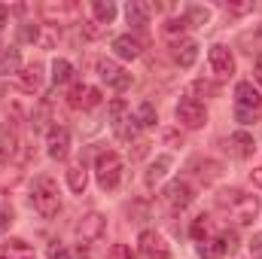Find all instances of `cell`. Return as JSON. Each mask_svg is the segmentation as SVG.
<instances>
[{
    "label": "cell",
    "mask_w": 262,
    "mask_h": 259,
    "mask_svg": "<svg viewBox=\"0 0 262 259\" xmlns=\"http://www.w3.org/2000/svg\"><path fill=\"white\" fill-rule=\"evenodd\" d=\"M216 204L223 210H229V217L238 223V226H250L259 213V198L256 195H244L241 189H223L216 195Z\"/></svg>",
    "instance_id": "6da1fadb"
},
{
    "label": "cell",
    "mask_w": 262,
    "mask_h": 259,
    "mask_svg": "<svg viewBox=\"0 0 262 259\" xmlns=\"http://www.w3.org/2000/svg\"><path fill=\"white\" fill-rule=\"evenodd\" d=\"M31 204H34V210L40 213V217H46V220H52L58 210H61V198H58V183L52 180V177H37L34 180V189H31Z\"/></svg>",
    "instance_id": "7a4b0ae2"
},
{
    "label": "cell",
    "mask_w": 262,
    "mask_h": 259,
    "mask_svg": "<svg viewBox=\"0 0 262 259\" xmlns=\"http://www.w3.org/2000/svg\"><path fill=\"white\" fill-rule=\"evenodd\" d=\"M262 116V95L253 89V82H238L235 85V119L238 122H253Z\"/></svg>",
    "instance_id": "3957f363"
},
{
    "label": "cell",
    "mask_w": 262,
    "mask_h": 259,
    "mask_svg": "<svg viewBox=\"0 0 262 259\" xmlns=\"http://www.w3.org/2000/svg\"><path fill=\"white\" fill-rule=\"evenodd\" d=\"M95 174H98V186L113 192L122 183V159L116 153H101L95 162Z\"/></svg>",
    "instance_id": "277c9868"
},
{
    "label": "cell",
    "mask_w": 262,
    "mask_h": 259,
    "mask_svg": "<svg viewBox=\"0 0 262 259\" xmlns=\"http://www.w3.org/2000/svg\"><path fill=\"white\" fill-rule=\"evenodd\" d=\"M104 229H107V217L98 213V210H89V213L76 223V238H79L82 244H95V241L104 235Z\"/></svg>",
    "instance_id": "5b68a950"
},
{
    "label": "cell",
    "mask_w": 262,
    "mask_h": 259,
    "mask_svg": "<svg viewBox=\"0 0 262 259\" xmlns=\"http://www.w3.org/2000/svg\"><path fill=\"white\" fill-rule=\"evenodd\" d=\"M110 116H113V131H116V137H119V140H134V134H137V119L125 110L122 101H113V104H110Z\"/></svg>",
    "instance_id": "8992f818"
},
{
    "label": "cell",
    "mask_w": 262,
    "mask_h": 259,
    "mask_svg": "<svg viewBox=\"0 0 262 259\" xmlns=\"http://www.w3.org/2000/svg\"><path fill=\"white\" fill-rule=\"evenodd\" d=\"M162 198H165V204H168L171 210H183V207H189V204H192L195 189H192L186 180H171V183L165 186Z\"/></svg>",
    "instance_id": "52a82bcc"
},
{
    "label": "cell",
    "mask_w": 262,
    "mask_h": 259,
    "mask_svg": "<svg viewBox=\"0 0 262 259\" xmlns=\"http://www.w3.org/2000/svg\"><path fill=\"white\" fill-rule=\"evenodd\" d=\"M177 122H180L183 128H201V125L207 122V110H204V104H201V101H189V98H183V101L177 104Z\"/></svg>",
    "instance_id": "ba28073f"
},
{
    "label": "cell",
    "mask_w": 262,
    "mask_h": 259,
    "mask_svg": "<svg viewBox=\"0 0 262 259\" xmlns=\"http://www.w3.org/2000/svg\"><path fill=\"white\" fill-rule=\"evenodd\" d=\"M140 253L146 259H171V247L159 232H140Z\"/></svg>",
    "instance_id": "9c48e42d"
},
{
    "label": "cell",
    "mask_w": 262,
    "mask_h": 259,
    "mask_svg": "<svg viewBox=\"0 0 262 259\" xmlns=\"http://www.w3.org/2000/svg\"><path fill=\"white\" fill-rule=\"evenodd\" d=\"M46 153H49L55 162L67 159V153H70V131L61 128V125L49 128V134H46Z\"/></svg>",
    "instance_id": "30bf717a"
},
{
    "label": "cell",
    "mask_w": 262,
    "mask_h": 259,
    "mask_svg": "<svg viewBox=\"0 0 262 259\" xmlns=\"http://www.w3.org/2000/svg\"><path fill=\"white\" fill-rule=\"evenodd\" d=\"M67 101H70V107H76V110H92V107H98L101 104V92L95 89V85H73V92L67 95Z\"/></svg>",
    "instance_id": "8fae6325"
},
{
    "label": "cell",
    "mask_w": 262,
    "mask_h": 259,
    "mask_svg": "<svg viewBox=\"0 0 262 259\" xmlns=\"http://www.w3.org/2000/svg\"><path fill=\"white\" fill-rule=\"evenodd\" d=\"M98 70H101V79H104L110 89H119V92H122V89L131 85V73H125L116 61H107V58H104V61L98 64Z\"/></svg>",
    "instance_id": "7c38bea8"
},
{
    "label": "cell",
    "mask_w": 262,
    "mask_h": 259,
    "mask_svg": "<svg viewBox=\"0 0 262 259\" xmlns=\"http://www.w3.org/2000/svg\"><path fill=\"white\" fill-rule=\"evenodd\" d=\"M210 67H213V73L220 76V79H226V76H232L235 73V58H232V52L226 49V46H210Z\"/></svg>",
    "instance_id": "4fadbf2b"
},
{
    "label": "cell",
    "mask_w": 262,
    "mask_h": 259,
    "mask_svg": "<svg viewBox=\"0 0 262 259\" xmlns=\"http://www.w3.org/2000/svg\"><path fill=\"white\" fill-rule=\"evenodd\" d=\"M226 149H229L235 159H250L253 149H256V143H253V137H250L247 131H235V134H229Z\"/></svg>",
    "instance_id": "5bb4252c"
},
{
    "label": "cell",
    "mask_w": 262,
    "mask_h": 259,
    "mask_svg": "<svg viewBox=\"0 0 262 259\" xmlns=\"http://www.w3.org/2000/svg\"><path fill=\"white\" fill-rule=\"evenodd\" d=\"M113 52H116L119 58H125V61H134V58H140L143 43H140L137 37H131V34H122V37L113 40Z\"/></svg>",
    "instance_id": "9a60e30c"
},
{
    "label": "cell",
    "mask_w": 262,
    "mask_h": 259,
    "mask_svg": "<svg viewBox=\"0 0 262 259\" xmlns=\"http://www.w3.org/2000/svg\"><path fill=\"white\" fill-rule=\"evenodd\" d=\"M125 18H128V25L134 31L146 28V25H149V6H146L143 0H131L128 6H125Z\"/></svg>",
    "instance_id": "2e32d148"
},
{
    "label": "cell",
    "mask_w": 262,
    "mask_h": 259,
    "mask_svg": "<svg viewBox=\"0 0 262 259\" xmlns=\"http://www.w3.org/2000/svg\"><path fill=\"white\" fill-rule=\"evenodd\" d=\"M0 259H34V247L21 238H9L0 250Z\"/></svg>",
    "instance_id": "e0dca14e"
},
{
    "label": "cell",
    "mask_w": 262,
    "mask_h": 259,
    "mask_svg": "<svg viewBox=\"0 0 262 259\" xmlns=\"http://www.w3.org/2000/svg\"><path fill=\"white\" fill-rule=\"evenodd\" d=\"M198 58V43L195 40H180L174 43V61L180 67H192Z\"/></svg>",
    "instance_id": "ac0fdd59"
},
{
    "label": "cell",
    "mask_w": 262,
    "mask_h": 259,
    "mask_svg": "<svg viewBox=\"0 0 262 259\" xmlns=\"http://www.w3.org/2000/svg\"><path fill=\"white\" fill-rule=\"evenodd\" d=\"M18 82H21V89L25 92H40L43 89V64H28L25 67V73L18 76Z\"/></svg>",
    "instance_id": "d6986e66"
},
{
    "label": "cell",
    "mask_w": 262,
    "mask_h": 259,
    "mask_svg": "<svg viewBox=\"0 0 262 259\" xmlns=\"http://www.w3.org/2000/svg\"><path fill=\"white\" fill-rule=\"evenodd\" d=\"M168 168H171V156H159V159L149 165L146 177H143V180H146V186H156V183H159V180L168 174Z\"/></svg>",
    "instance_id": "ffe728a7"
},
{
    "label": "cell",
    "mask_w": 262,
    "mask_h": 259,
    "mask_svg": "<svg viewBox=\"0 0 262 259\" xmlns=\"http://www.w3.org/2000/svg\"><path fill=\"white\" fill-rule=\"evenodd\" d=\"M67 186L73 189V192H85V186H89V174H85V168L82 165H73V168H67Z\"/></svg>",
    "instance_id": "44dd1931"
},
{
    "label": "cell",
    "mask_w": 262,
    "mask_h": 259,
    "mask_svg": "<svg viewBox=\"0 0 262 259\" xmlns=\"http://www.w3.org/2000/svg\"><path fill=\"white\" fill-rule=\"evenodd\" d=\"M92 12H95V18L101 21V28L116 18V6H113L110 0H95V3H92Z\"/></svg>",
    "instance_id": "7402d4cb"
},
{
    "label": "cell",
    "mask_w": 262,
    "mask_h": 259,
    "mask_svg": "<svg viewBox=\"0 0 262 259\" xmlns=\"http://www.w3.org/2000/svg\"><path fill=\"white\" fill-rule=\"evenodd\" d=\"M70 79H73V64L64 61V58H55V61H52V82H55V85H64Z\"/></svg>",
    "instance_id": "603a6c76"
},
{
    "label": "cell",
    "mask_w": 262,
    "mask_h": 259,
    "mask_svg": "<svg viewBox=\"0 0 262 259\" xmlns=\"http://www.w3.org/2000/svg\"><path fill=\"white\" fill-rule=\"evenodd\" d=\"M18 180H21V171L9 162H0V189H12Z\"/></svg>",
    "instance_id": "cb8c5ba5"
},
{
    "label": "cell",
    "mask_w": 262,
    "mask_h": 259,
    "mask_svg": "<svg viewBox=\"0 0 262 259\" xmlns=\"http://www.w3.org/2000/svg\"><path fill=\"white\" fill-rule=\"evenodd\" d=\"M18 67H21V55H18V49H6V52L0 55V76L15 73Z\"/></svg>",
    "instance_id": "d4e9b609"
},
{
    "label": "cell",
    "mask_w": 262,
    "mask_h": 259,
    "mask_svg": "<svg viewBox=\"0 0 262 259\" xmlns=\"http://www.w3.org/2000/svg\"><path fill=\"white\" fill-rule=\"evenodd\" d=\"M213 92H216V85H213V82L198 79V82H192V85L186 89V98H189V101H198V98H207V95H213Z\"/></svg>",
    "instance_id": "484cf974"
},
{
    "label": "cell",
    "mask_w": 262,
    "mask_h": 259,
    "mask_svg": "<svg viewBox=\"0 0 262 259\" xmlns=\"http://www.w3.org/2000/svg\"><path fill=\"white\" fill-rule=\"evenodd\" d=\"M198 256L201 259H220L223 256V247H220V241H198Z\"/></svg>",
    "instance_id": "4316f807"
},
{
    "label": "cell",
    "mask_w": 262,
    "mask_h": 259,
    "mask_svg": "<svg viewBox=\"0 0 262 259\" xmlns=\"http://www.w3.org/2000/svg\"><path fill=\"white\" fill-rule=\"evenodd\" d=\"M137 125H156V107L149 104V101H143L140 107H137Z\"/></svg>",
    "instance_id": "83f0119b"
},
{
    "label": "cell",
    "mask_w": 262,
    "mask_h": 259,
    "mask_svg": "<svg viewBox=\"0 0 262 259\" xmlns=\"http://www.w3.org/2000/svg\"><path fill=\"white\" fill-rule=\"evenodd\" d=\"M189 232H192V238L204 241V238H207V232H210V217H204V213H201V217H195V220H192V229H189Z\"/></svg>",
    "instance_id": "f1b7e54d"
},
{
    "label": "cell",
    "mask_w": 262,
    "mask_h": 259,
    "mask_svg": "<svg viewBox=\"0 0 262 259\" xmlns=\"http://www.w3.org/2000/svg\"><path fill=\"white\" fill-rule=\"evenodd\" d=\"M216 241H220L223 253H235V250H238V235H235V232H223Z\"/></svg>",
    "instance_id": "f546056e"
},
{
    "label": "cell",
    "mask_w": 262,
    "mask_h": 259,
    "mask_svg": "<svg viewBox=\"0 0 262 259\" xmlns=\"http://www.w3.org/2000/svg\"><path fill=\"white\" fill-rule=\"evenodd\" d=\"M207 18H210V12H207V9H201V6H189V12H186L189 28H192V25H204Z\"/></svg>",
    "instance_id": "4dcf8cb0"
},
{
    "label": "cell",
    "mask_w": 262,
    "mask_h": 259,
    "mask_svg": "<svg viewBox=\"0 0 262 259\" xmlns=\"http://www.w3.org/2000/svg\"><path fill=\"white\" fill-rule=\"evenodd\" d=\"M46 256H49V259H70V253H67V247H64V244L52 241V244H49V250H46Z\"/></svg>",
    "instance_id": "1f68e13d"
},
{
    "label": "cell",
    "mask_w": 262,
    "mask_h": 259,
    "mask_svg": "<svg viewBox=\"0 0 262 259\" xmlns=\"http://www.w3.org/2000/svg\"><path fill=\"white\" fill-rule=\"evenodd\" d=\"M107 259H134V253H131V247H125V244H113Z\"/></svg>",
    "instance_id": "d6a6232c"
},
{
    "label": "cell",
    "mask_w": 262,
    "mask_h": 259,
    "mask_svg": "<svg viewBox=\"0 0 262 259\" xmlns=\"http://www.w3.org/2000/svg\"><path fill=\"white\" fill-rule=\"evenodd\" d=\"M186 28H189L186 15H180V18H171V21L165 25V31H168V34H177V31H186Z\"/></svg>",
    "instance_id": "836d02e7"
},
{
    "label": "cell",
    "mask_w": 262,
    "mask_h": 259,
    "mask_svg": "<svg viewBox=\"0 0 262 259\" xmlns=\"http://www.w3.org/2000/svg\"><path fill=\"white\" fill-rule=\"evenodd\" d=\"M226 9H229V12H235V15H244V12H250V9H253V3H226Z\"/></svg>",
    "instance_id": "e575fe53"
},
{
    "label": "cell",
    "mask_w": 262,
    "mask_h": 259,
    "mask_svg": "<svg viewBox=\"0 0 262 259\" xmlns=\"http://www.w3.org/2000/svg\"><path fill=\"white\" fill-rule=\"evenodd\" d=\"M250 256L262 259V235H253V241H250Z\"/></svg>",
    "instance_id": "d590c367"
},
{
    "label": "cell",
    "mask_w": 262,
    "mask_h": 259,
    "mask_svg": "<svg viewBox=\"0 0 262 259\" xmlns=\"http://www.w3.org/2000/svg\"><path fill=\"white\" fill-rule=\"evenodd\" d=\"M9 223H12V210H9V207H3V210H0V232H6V229H9Z\"/></svg>",
    "instance_id": "8d00e7d4"
},
{
    "label": "cell",
    "mask_w": 262,
    "mask_h": 259,
    "mask_svg": "<svg viewBox=\"0 0 262 259\" xmlns=\"http://www.w3.org/2000/svg\"><path fill=\"white\" fill-rule=\"evenodd\" d=\"M21 40H37V25H25L21 28Z\"/></svg>",
    "instance_id": "74e56055"
},
{
    "label": "cell",
    "mask_w": 262,
    "mask_h": 259,
    "mask_svg": "<svg viewBox=\"0 0 262 259\" xmlns=\"http://www.w3.org/2000/svg\"><path fill=\"white\" fill-rule=\"evenodd\" d=\"M250 180H253V186L262 189V168H253V171H250Z\"/></svg>",
    "instance_id": "f35d334b"
},
{
    "label": "cell",
    "mask_w": 262,
    "mask_h": 259,
    "mask_svg": "<svg viewBox=\"0 0 262 259\" xmlns=\"http://www.w3.org/2000/svg\"><path fill=\"white\" fill-rule=\"evenodd\" d=\"M6 25H9V9H6V6H0V31H3Z\"/></svg>",
    "instance_id": "ab89813d"
},
{
    "label": "cell",
    "mask_w": 262,
    "mask_h": 259,
    "mask_svg": "<svg viewBox=\"0 0 262 259\" xmlns=\"http://www.w3.org/2000/svg\"><path fill=\"white\" fill-rule=\"evenodd\" d=\"M253 73H256V82L262 85V58L256 61V67H253Z\"/></svg>",
    "instance_id": "60d3db41"
},
{
    "label": "cell",
    "mask_w": 262,
    "mask_h": 259,
    "mask_svg": "<svg viewBox=\"0 0 262 259\" xmlns=\"http://www.w3.org/2000/svg\"><path fill=\"white\" fill-rule=\"evenodd\" d=\"M3 92H6V85H3V82H0V95H3Z\"/></svg>",
    "instance_id": "b9f144b4"
}]
</instances>
